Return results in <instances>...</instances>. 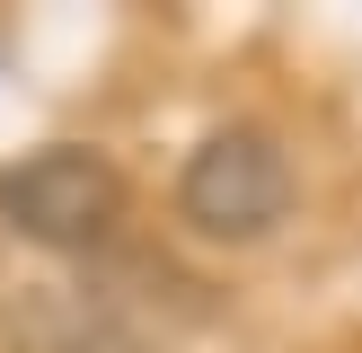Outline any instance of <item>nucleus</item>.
<instances>
[{
    "label": "nucleus",
    "mask_w": 362,
    "mask_h": 353,
    "mask_svg": "<svg viewBox=\"0 0 362 353\" xmlns=\"http://www.w3.org/2000/svg\"><path fill=\"white\" fill-rule=\"evenodd\" d=\"M115 212H124V176L80 141H53V150H27L18 168H0V221L18 239L88 247L115 229Z\"/></svg>",
    "instance_id": "1"
},
{
    "label": "nucleus",
    "mask_w": 362,
    "mask_h": 353,
    "mask_svg": "<svg viewBox=\"0 0 362 353\" xmlns=\"http://www.w3.org/2000/svg\"><path fill=\"white\" fill-rule=\"evenodd\" d=\"M283 203H292V168H283V150L257 124L212 133L204 150L186 159V176H177V212H186L204 239H257V229L283 221Z\"/></svg>",
    "instance_id": "2"
}]
</instances>
